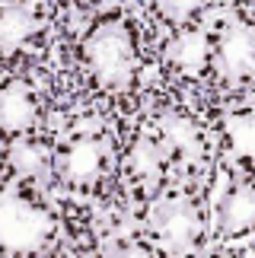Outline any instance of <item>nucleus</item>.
Instances as JSON below:
<instances>
[{
    "label": "nucleus",
    "instance_id": "nucleus-8",
    "mask_svg": "<svg viewBox=\"0 0 255 258\" xmlns=\"http://www.w3.org/2000/svg\"><path fill=\"white\" fill-rule=\"evenodd\" d=\"M217 230L223 236H246L255 230V185H233L217 204Z\"/></svg>",
    "mask_w": 255,
    "mask_h": 258
},
{
    "label": "nucleus",
    "instance_id": "nucleus-11",
    "mask_svg": "<svg viewBox=\"0 0 255 258\" xmlns=\"http://www.w3.org/2000/svg\"><path fill=\"white\" fill-rule=\"evenodd\" d=\"M48 163H51V156L35 141H29V137H13V141H10V166H13L16 175L35 178L38 172L48 169Z\"/></svg>",
    "mask_w": 255,
    "mask_h": 258
},
{
    "label": "nucleus",
    "instance_id": "nucleus-7",
    "mask_svg": "<svg viewBox=\"0 0 255 258\" xmlns=\"http://www.w3.org/2000/svg\"><path fill=\"white\" fill-rule=\"evenodd\" d=\"M45 29V16L35 4H4L0 7V51L13 54L32 45Z\"/></svg>",
    "mask_w": 255,
    "mask_h": 258
},
{
    "label": "nucleus",
    "instance_id": "nucleus-12",
    "mask_svg": "<svg viewBox=\"0 0 255 258\" xmlns=\"http://www.w3.org/2000/svg\"><path fill=\"white\" fill-rule=\"evenodd\" d=\"M150 7H153V13L160 16L166 26L185 29L195 16H198V10L204 7V0H150Z\"/></svg>",
    "mask_w": 255,
    "mask_h": 258
},
{
    "label": "nucleus",
    "instance_id": "nucleus-4",
    "mask_svg": "<svg viewBox=\"0 0 255 258\" xmlns=\"http://www.w3.org/2000/svg\"><path fill=\"white\" fill-rule=\"evenodd\" d=\"M105 156H109V147H105L102 137L80 134V137L67 141L61 150H57L54 172L71 188H90L105 169Z\"/></svg>",
    "mask_w": 255,
    "mask_h": 258
},
{
    "label": "nucleus",
    "instance_id": "nucleus-1",
    "mask_svg": "<svg viewBox=\"0 0 255 258\" xmlns=\"http://www.w3.org/2000/svg\"><path fill=\"white\" fill-rule=\"evenodd\" d=\"M80 61L86 64L93 83L105 93H124L137 77V32L134 23L118 13H109L86 29L80 38Z\"/></svg>",
    "mask_w": 255,
    "mask_h": 258
},
{
    "label": "nucleus",
    "instance_id": "nucleus-3",
    "mask_svg": "<svg viewBox=\"0 0 255 258\" xmlns=\"http://www.w3.org/2000/svg\"><path fill=\"white\" fill-rule=\"evenodd\" d=\"M211 67L220 80L242 83L255 74V29L249 23H227L214 38Z\"/></svg>",
    "mask_w": 255,
    "mask_h": 258
},
{
    "label": "nucleus",
    "instance_id": "nucleus-9",
    "mask_svg": "<svg viewBox=\"0 0 255 258\" xmlns=\"http://www.w3.org/2000/svg\"><path fill=\"white\" fill-rule=\"evenodd\" d=\"M211 54H214V42L198 29H179V38H172L166 45V61H169L172 71L179 74H201L204 67L211 64Z\"/></svg>",
    "mask_w": 255,
    "mask_h": 258
},
{
    "label": "nucleus",
    "instance_id": "nucleus-6",
    "mask_svg": "<svg viewBox=\"0 0 255 258\" xmlns=\"http://www.w3.org/2000/svg\"><path fill=\"white\" fill-rule=\"evenodd\" d=\"M38 121V96L32 86L10 80L0 86V134L4 137H26Z\"/></svg>",
    "mask_w": 255,
    "mask_h": 258
},
{
    "label": "nucleus",
    "instance_id": "nucleus-10",
    "mask_svg": "<svg viewBox=\"0 0 255 258\" xmlns=\"http://www.w3.org/2000/svg\"><path fill=\"white\" fill-rule=\"evenodd\" d=\"M166 160H169V144L156 141V137H137L131 147V172L137 185H156L163 178Z\"/></svg>",
    "mask_w": 255,
    "mask_h": 258
},
{
    "label": "nucleus",
    "instance_id": "nucleus-5",
    "mask_svg": "<svg viewBox=\"0 0 255 258\" xmlns=\"http://www.w3.org/2000/svg\"><path fill=\"white\" fill-rule=\"evenodd\" d=\"M198 214L185 198H172V201L156 204L153 211V230L160 236V242L172 252H185L192 249L198 239Z\"/></svg>",
    "mask_w": 255,
    "mask_h": 258
},
{
    "label": "nucleus",
    "instance_id": "nucleus-2",
    "mask_svg": "<svg viewBox=\"0 0 255 258\" xmlns=\"http://www.w3.org/2000/svg\"><path fill=\"white\" fill-rule=\"evenodd\" d=\"M54 236V217L26 195H0V249L35 252Z\"/></svg>",
    "mask_w": 255,
    "mask_h": 258
}]
</instances>
